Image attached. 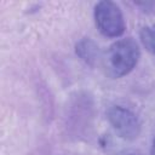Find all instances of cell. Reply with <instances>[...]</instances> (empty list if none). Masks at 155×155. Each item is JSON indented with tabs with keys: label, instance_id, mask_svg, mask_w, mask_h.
I'll use <instances>...</instances> for the list:
<instances>
[{
	"label": "cell",
	"instance_id": "1",
	"mask_svg": "<svg viewBox=\"0 0 155 155\" xmlns=\"http://www.w3.org/2000/svg\"><path fill=\"white\" fill-rule=\"evenodd\" d=\"M140 57L138 44L132 38L120 39L109 46L103 57V68L113 79L122 78L131 73Z\"/></svg>",
	"mask_w": 155,
	"mask_h": 155
},
{
	"label": "cell",
	"instance_id": "2",
	"mask_svg": "<svg viewBox=\"0 0 155 155\" xmlns=\"http://www.w3.org/2000/svg\"><path fill=\"white\" fill-rule=\"evenodd\" d=\"M94 22L99 33L107 38H119L126 29V22L120 7L109 0L96 4Z\"/></svg>",
	"mask_w": 155,
	"mask_h": 155
},
{
	"label": "cell",
	"instance_id": "3",
	"mask_svg": "<svg viewBox=\"0 0 155 155\" xmlns=\"http://www.w3.org/2000/svg\"><path fill=\"white\" fill-rule=\"evenodd\" d=\"M107 119L115 133L126 140L136 139L140 133V121L137 115L121 105H113L107 110Z\"/></svg>",
	"mask_w": 155,
	"mask_h": 155
},
{
	"label": "cell",
	"instance_id": "4",
	"mask_svg": "<svg viewBox=\"0 0 155 155\" xmlns=\"http://www.w3.org/2000/svg\"><path fill=\"white\" fill-rule=\"evenodd\" d=\"M75 51H76V54L82 61H85L87 64H91V65L97 61L99 54L97 44L88 38L81 39L75 46Z\"/></svg>",
	"mask_w": 155,
	"mask_h": 155
},
{
	"label": "cell",
	"instance_id": "5",
	"mask_svg": "<svg viewBox=\"0 0 155 155\" xmlns=\"http://www.w3.org/2000/svg\"><path fill=\"white\" fill-rule=\"evenodd\" d=\"M140 41L143 46L153 54L155 56V24L144 27L140 30Z\"/></svg>",
	"mask_w": 155,
	"mask_h": 155
},
{
	"label": "cell",
	"instance_id": "6",
	"mask_svg": "<svg viewBox=\"0 0 155 155\" xmlns=\"http://www.w3.org/2000/svg\"><path fill=\"white\" fill-rule=\"evenodd\" d=\"M150 154H151V155H155V138H154V140H153V144H151Z\"/></svg>",
	"mask_w": 155,
	"mask_h": 155
},
{
	"label": "cell",
	"instance_id": "7",
	"mask_svg": "<svg viewBox=\"0 0 155 155\" xmlns=\"http://www.w3.org/2000/svg\"><path fill=\"white\" fill-rule=\"evenodd\" d=\"M128 155H136V154H128Z\"/></svg>",
	"mask_w": 155,
	"mask_h": 155
}]
</instances>
